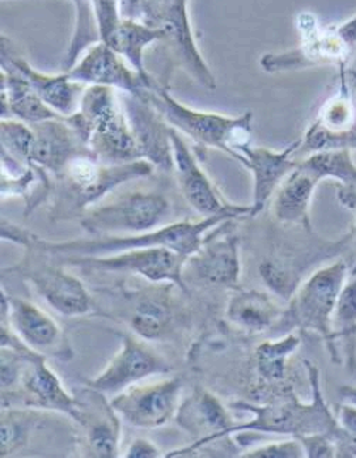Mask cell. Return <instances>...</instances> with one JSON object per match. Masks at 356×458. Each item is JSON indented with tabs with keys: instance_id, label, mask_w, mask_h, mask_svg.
I'll use <instances>...</instances> for the list:
<instances>
[{
	"instance_id": "d6986e66",
	"label": "cell",
	"mask_w": 356,
	"mask_h": 458,
	"mask_svg": "<svg viewBox=\"0 0 356 458\" xmlns=\"http://www.w3.org/2000/svg\"><path fill=\"white\" fill-rule=\"evenodd\" d=\"M176 423L195 440L186 447L166 453L164 457L176 458L192 455L223 438H229L233 419L226 407L209 390L196 389L188 399L179 404Z\"/></svg>"
},
{
	"instance_id": "ac0fdd59",
	"label": "cell",
	"mask_w": 356,
	"mask_h": 458,
	"mask_svg": "<svg viewBox=\"0 0 356 458\" xmlns=\"http://www.w3.org/2000/svg\"><path fill=\"white\" fill-rule=\"evenodd\" d=\"M65 72L72 81L81 82L84 86L110 87L123 94L142 98L148 89L158 82L154 76H140L123 55L103 40L87 48L76 64Z\"/></svg>"
},
{
	"instance_id": "bcb514c9",
	"label": "cell",
	"mask_w": 356,
	"mask_h": 458,
	"mask_svg": "<svg viewBox=\"0 0 356 458\" xmlns=\"http://www.w3.org/2000/svg\"><path fill=\"white\" fill-rule=\"evenodd\" d=\"M352 234H353V237H355V239H356V223H355V226H353ZM355 263H356V261H355Z\"/></svg>"
},
{
	"instance_id": "d6a6232c",
	"label": "cell",
	"mask_w": 356,
	"mask_h": 458,
	"mask_svg": "<svg viewBox=\"0 0 356 458\" xmlns=\"http://www.w3.org/2000/svg\"><path fill=\"white\" fill-rule=\"evenodd\" d=\"M38 424L40 418L31 407H2L0 457H9L28 445L31 433L38 428Z\"/></svg>"
},
{
	"instance_id": "4316f807",
	"label": "cell",
	"mask_w": 356,
	"mask_h": 458,
	"mask_svg": "<svg viewBox=\"0 0 356 458\" xmlns=\"http://www.w3.org/2000/svg\"><path fill=\"white\" fill-rule=\"evenodd\" d=\"M319 183L321 179L304 162H298L297 168L283 181L271 199V210L275 220L311 232L309 209Z\"/></svg>"
},
{
	"instance_id": "4dcf8cb0",
	"label": "cell",
	"mask_w": 356,
	"mask_h": 458,
	"mask_svg": "<svg viewBox=\"0 0 356 458\" xmlns=\"http://www.w3.org/2000/svg\"><path fill=\"white\" fill-rule=\"evenodd\" d=\"M333 339L336 346L341 344L343 365L356 382V263L351 268L336 302Z\"/></svg>"
},
{
	"instance_id": "74e56055",
	"label": "cell",
	"mask_w": 356,
	"mask_h": 458,
	"mask_svg": "<svg viewBox=\"0 0 356 458\" xmlns=\"http://www.w3.org/2000/svg\"><path fill=\"white\" fill-rule=\"evenodd\" d=\"M239 457L243 458H304L305 452L301 441L297 437L288 438L284 441H275L268 445H258V447L247 450Z\"/></svg>"
},
{
	"instance_id": "7a4b0ae2",
	"label": "cell",
	"mask_w": 356,
	"mask_h": 458,
	"mask_svg": "<svg viewBox=\"0 0 356 458\" xmlns=\"http://www.w3.org/2000/svg\"><path fill=\"white\" fill-rule=\"evenodd\" d=\"M304 365L311 387V401L309 403H302L292 387L268 403L234 402L230 407L249 411L253 414V420L234 424L229 430V436L236 433H268L290 437L328 435L334 438L338 430V420L322 394L319 369L311 360H304Z\"/></svg>"
},
{
	"instance_id": "83f0119b",
	"label": "cell",
	"mask_w": 356,
	"mask_h": 458,
	"mask_svg": "<svg viewBox=\"0 0 356 458\" xmlns=\"http://www.w3.org/2000/svg\"><path fill=\"white\" fill-rule=\"evenodd\" d=\"M0 98L2 118H14L29 125H35L60 116L36 94L23 77L12 70L2 69Z\"/></svg>"
},
{
	"instance_id": "b9f144b4",
	"label": "cell",
	"mask_w": 356,
	"mask_h": 458,
	"mask_svg": "<svg viewBox=\"0 0 356 458\" xmlns=\"http://www.w3.org/2000/svg\"><path fill=\"white\" fill-rule=\"evenodd\" d=\"M123 457L127 458H158L164 457L161 450L148 438L138 437L131 441L127 450L123 452Z\"/></svg>"
},
{
	"instance_id": "f546056e",
	"label": "cell",
	"mask_w": 356,
	"mask_h": 458,
	"mask_svg": "<svg viewBox=\"0 0 356 458\" xmlns=\"http://www.w3.org/2000/svg\"><path fill=\"white\" fill-rule=\"evenodd\" d=\"M162 38L164 33L161 29L140 21L121 19L120 24L104 43L123 55L140 76L149 77L152 74H149L145 65V52L154 43H161Z\"/></svg>"
},
{
	"instance_id": "1f68e13d",
	"label": "cell",
	"mask_w": 356,
	"mask_h": 458,
	"mask_svg": "<svg viewBox=\"0 0 356 458\" xmlns=\"http://www.w3.org/2000/svg\"><path fill=\"white\" fill-rule=\"evenodd\" d=\"M300 345L301 339L295 334L261 343L254 352L259 377L267 383L283 382L287 377L288 360L297 352Z\"/></svg>"
},
{
	"instance_id": "f1b7e54d",
	"label": "cell",
	"mask_w": 356,
	"mask_h": 458,
	"mask_svg": "<svg viewBox=\"0 0 356 458\" xmlns=\"http://www.w3.org/2000/svg\"><path fill=\"white\" fill-rule=\"evenodd\" d=\"M284 312L264 291L239 290L227 302L226 318L239 329L259 334L273 328L284 318Z\"/></svg>"
},
{
	"instance_id": "f6af8a7d",
	"label": "cell",
	"mask_w": 356,
	"mask_h": 458,
	"mask_svg": "<svg viewBox=\"0 0 356 458\" xmlns=\"http://www.w3.org/2000/svg\"><path fill=\"white\" fill-rule=\"evenodd\" d=\"M350 149L351 151H356V128L353 130L352 134H351Z\"/></svg>"
},
{
	"instance_id": "9a60e30c",
	"label": "cell",
	"mask_w": 356,
	"mask_h": 458,
	"mask_svg": "<svg viewBox=\"0 0 356 458\" xmlns=\"http://www.w3.org/2000/svg\"><path fill=\"white\" fill-rule=\"evenodd\" d=\"M236 220H227L210 230L198 251L186 259L185 274L199 284L237 288L242 274L240 239L233 230Z\"/></svg>"
},
{
	"instance_id": "44dd1931",
	"label": "cell",
	"mask_w": 356,
	"mask_h": 458,
	"mask_svg": "<svg viewBox=\"0 0 356 458\" xmlns=\"http://www.w3.org/2000/svg\"><path fill=\"white\" fill-rule=\"evenodd\" d=\"M121 103L142 159L151 162L161 171H174L171 125L142 97L123 94Z\"/></svg>"
},
{
	"instance_id": "9c48e42d",
	"label": "cell",
	"mask_w": 356,
	"mask_h": 458,
	"mask_svg": "<svg viewBox=\"0 0 356 458\" xmlns=\"http://www.w3.org/2000/svg\"><path fill=\"white\" fill-rule=\"evenodd\" d=\"M50 257L62 266L113 273H132L151 281L152 284L171 283L182 291H188L183 276L188 257L182 256L166 247L128 250L106 256Z\"/></svg>"
},
{
	"instance_id": "3957f363",
	"label": "cell",
	"mask_w": 356,
	"mask_h": 458,
	"mask_svg": "<svg viewBox=\"0 0 356 458\" xmlns=\"http://www.w3.org/2000/svg\"><path fill=\"white\" fill-rule=\"evenodd\" d=\"M227 220H236L229 216L203 217L198 222L171 223L151 232L125 234V236H101L93 239L69 240V242H47L26 232L21 246L36 247L50 256H106L128 250L166 247L182 256L189 257L202 246L206 234Z\"/></svg>"
},
{
	"instance_id": "ab89813d",
	"label": "cell",
	"mask_w": 356,
	"mask_h": 458,
	"mask_svg": "<svg viewBox=\"0 0 356 458\" xmlns=\"http://www.w3.org/2000/svg\"><path fill=\"white\" fill-rule=\"evenodd\" d=\"M304 447L305 457L333 458L336 457L335 441L328 435H309L297 437Z\"/></svg>"
},
{
	"instance_id": "30bf717a",
	"label": "cell",
	"mask_w": 356,
	"mask_h": 458,
	"mask_svg": "<svg viewBox=\"0 0 356 458\" xmlns=\"http://www.w3.org/2000/svg\"><path fill=\"white\" fill-rule=\"evenodd\" d=\"M355 128L356 72L348 67L339 70L338 86L305 131L298 154L350 149L351 134Z\"/></svg>"
},
{
	"instance_id": "d4e9b609",
	"label": "cell",
	"mask_w": 356,
	"mask_h": 458,
	"mask_svg": "<svg viewBox=\"0 0 356 458\" xmlns=\"http://www.w3.org/2000/svg\"><path fill=\"white\" fill-rule=\"evenodd\" d=\"M171 283H158L154 287L123 294L128 325L138 338L159 341L168 335L175 321L172 305Z\"/></svg>"
},
{
	"instance_id": "60d3db41",
	"label": "cell",
	"mask_w": 356,
	"mask_h": 458,
	"mask_svg": "<svg viewBox=\"0 0 356 458\" xmlns=\"http://www.w3.org/2000/svg\"><path fill=\"white\" fill-rule=\"evenodd\" d=\"M149 7V0H120L121 19L147 23Z\"/></svg>"
},
{
	"instance_id": "ee69618b",
	"label": "cell",
	"mask_w": 356,
	"mask_h": 458,
	"mask_svg": "<svg viewBox=\"0 0 356 458\" xmlns=\"http://www.w3.org/2000/svg\"><path fill=\"white\" fill-rule=\"evenodd\" d=\"M338 396L339 402H343V403H350L356 406V386L343 385V387H339Z\"/></svg>"
},
{
	"instance_id": "cb8c5ba5",
	"label": "cell",
	"mask_w": 356,
	"mask_h": 458,
	"mask_svg": "<svg viewBox=\"0 0 356 458\" xmlns=\"http://www.w3.org/2000/svg\"><path fill=\"white\" fill-rule=\"evenodd\" d=\"M19 386L21 390L9 394V397L21 396L26 407L57 411L74 421L79 420L77 396L67 392L60 377L53 372L52 368H48L45 355L35 353L31 356L26 363Z\"/></svg>"
},
{
	"instance_id": "7c38bea8",
	"label": "cell",
	"mask_w": 356,
	"mask_h": 458,
	"mask_svg": "<svg viewBox=\"0 0 356 458\" xmlns=\"http://www.w3.org/2000/svg\"><path fill=\"white\" fill-rule=\"evenodd\" d=\"M0 324H7L26 345L36 352L67 360L72 358L69 338L53 317L23 298L12 297L2 287Z\"/></svg>"
},
{
	"instance_id": "ba28073f",
	"label": "cell",
	"mask_w": 356,
	"mask_h": 458,
	"mask_svg": "<svg viewBox=\"0 0 356 458\" xmlns=\"http://www.w3.org/2000/svg\"><path fill=\"white\" fill-rule=\"evenodd\" d=\"M171 203L157 191H132L106 205L93 206L80 217L82 230L93 237L125 236L164 226Z\"/></svg>"
},
{
	"instance_id": "484cf974",
	"label": "cell",
	"mask_w": 356,
	"mask_h": 458,
	"mask_svg": "<svg viewBox=\"0 0 356 458\" xmlns=\"http://www.w3.org/2000/svg\"><path fill=\"white\" fill-rule=\"evenodd\" d=\"M35 144L31 151V165L45 169L48 174H62L72 157L89 152L65 116L31 125Z\"/></svg>"
},
{
	"instance_id": "e575fe53",
	"label": "cell",
	"mask_w": 356,
	"mask_h": 458,
	"mask_svg": "<svg viewBox=\"0 0 356 458\" xmlns=\"http://www.w3.org/2000/svg\"><path fill=\"white\" fill-rule=\"evenodd\" d=\"M33 144H35V132L31 125L14 118H2L0 152L14 157L16 161L31 165Z\"/></svg>"
},
{
	"instance_id": "5bb4252c",
	"label": "cell",
	"mask_w": 356,
	"mask_h": 458,
	"mask_svg": "<svg viewBox=\"0 0 356 458\" xmlns=\"http://www.w3.org/2000/svg\"><path fill=\"white\" fill-rule=\"evenodd\" d=\"M171 138L174 147V171L182 195L189 206L203 217L229 216L236 220L250 217L251 206L232 205L223 199L209 176L200 168L198 159L182 138L181 132L172 128Z\"/></svg>"
},
{
	"instance_id": "f35d334b",
	"label": "cell",
	"mask_w": 356,
	"mask_h": 458,
	"mask_svg": "<svg viewBox=\"0 0 356 458\" xmlns=\"http://www.w3.org/2000/svg\"><path fill=\"white\" fill-rule=\"evenodd\" d=\"M98 23L101 40L106 41L121 21L120 0H89Z\"/></svg>"
},
{
	"instance_id": "d590c367",
	"label": "cell",
	"mask_w": 356,
	"mask_h": 458,
	"mask_svg": "<svg viewBox=\"0 0 356 458\" xmlns=\"http://www.w3.org/2000/svg\"><path fill=\"white\" fill-rule=\"evenodd\" d=\"M335 416L338 420V430L334 435L336 457L356 458V406L341 402Z\"/></svg>"
},
{
	"instance_id": "8fae6325",
	"label": "cell",
	"mask_w": 356,
	"mask_h": 458,
	"mask_svg": "<svg viewBox=\"0 0 356 458\" xmlns=\"http://www.w3.org/2000/svg\"><path fill=\"white\" fill-rule=\"evenodd\" d=\"M147 24L161 29L162 45L169 62L206 89H216V79L199 50L189 18L188 0H174L162 7H151Z\"/></svg>"
},
{
	"instance_id": "7402d4cb",
	"label": "cell",
	"mask_w": 356,
	"mask_h": 458,
	"mask_svg": "<svg viewBox=\"0 0 356 458\" xmlns=\"http://www.w3.org/2000/svg\"><path fill=\"white\" fill-rule=\"evenodd\" d=\"M301 147V140H295L283 151H273L268 148L250 145L240 148V164L253 174V203L250 217L260 215L270 199L275 195L281 183L297 168L295 155Z\"/></svg>"
},
{
	"instance_id": "8992f818",
	"label": "cell",
	"mask_w": 356,
	"mask_h": 458,
	"mask_svg": "<svg viewBox=\"0 0 356 458\" xmlns=\"http://www.w3.org/2000/svg\"><path fill=\"white\" fill-rule=\"evenodd\" d=\"M348 276L350 267L343 260L318 268L300 284L284 312V318L295 328L318 334L335 365L343 360L333 339V315Z\"/></svg>"
},
{
	"instance_id": "8d00e7d4",
	"label": "cell",
	"mask_w": 356,
	"mask_h": 458,
	"mask_svg": "<svg viewBox=\"0 0 356 458\" xmlns=\"http://www.w3.org/2000/svg\"><path fill=\"white\" fill-rule=\"evenodd\" d=\"M259 271L266 285L278 297L284 298L287 301L292 300L295 291L300 287L294 270L285 264L275 260H264Z\"/></svg>"
},
{
	"instance_id": "7bdbcfd3",
	"label": "cell",
	"mask_w": 356,
	"mask_h": 458,
	"mask_svg": "<svg viewBox=\"0 0 356 458\" xmlns=\"http://www.w3.org/2000/svg\"><path fill=\"white\" fill-rule=\"evenodd\" d=\"M336 199H338L339 205L345 208L346 210L356 212V168L343 183H338Z\"/></svg>"
},
{
	"instance_id": "ffe728a7",
	"label": "cell",
	"mask_w": 356,
	"mask_h": 458,
	"mask_svg": "<svg viewBox=\"0 0 356 458\" xmlns=\"http://www.w3.org/2000/svg\"><path fill=\"white\" fill-rule=\"evenodd\" d=\"M2 69L18 72L35 89L36 94L60 116H72L79 110L80 101L87 86L72 81L67 72L46 74L31 67L30 63L14 47L13 41L2 36L0 48Z\"/></svg>"
},
{
	"instance_id": "277c9868",
	"label": "cell",
	"mask_w": 356,
	"mask_h": 458,
	"mask_svg": "<svg viewBox=\"0 0 356 458\" xmlns=\"http://www.w3.org/2000/svg\"><path fill=\"white\" fill-rule=\"evenodd\" d=\"M89 152L106 165L140 161V149L121 97L110 87L89 86L79 110L65 116Z\"/></svg>"
},
{
	"instance_id": "e0dca14e",
	"label": "cell",
	"mask_w": 356,
	"mask_h": 458,
	"mask_svg": "<svg viewBox=\"0 0 356 458\" xmlns=\"http://www.w3.org/2000/svg\"><path fill=\"white\" fill-rule=\"evenodd\" d=\"M182 380L162 379L134 385L111 399V406L125 423L138 428H157L175 418L181 404Z\"/></svg>"
},
{
	"instance_id": "836d02e7",
	"label": "cell",
	"mask_w": 356,
	"mask_h": 458,
	"mask_svg": "<svg viewBox=\"0 0 356 458\" xmlns=\"http://www.w3.org/2000/svg\"><path fill=\"white\" fill-rule=\"evenodd\" d=\"M70 2L76 11V24H74L72 40L63 62L64 72L76 64L77 60L84 55L87 48L101 41L98 23H97L91 2L89 0H70Z\"/></svg>"
},
{
	"instance_id": "52a82bcc",
	"label": "cell",
	"mask_w": 356,
	"mask_h": 458,
	"mask_svg": "<svg viewBox=\"0 0 356 458\" xmlns=\"http://www.w3.org/2000/svg\"><path fill=\"white\" fill-rule=\"evenodd\" d=\"M304 19L301 46L278 55H263L260 64L264 72H292L318 65H334L338 72L348 69L356 55V14L326 28H319L309 14Z\"/></svg>"
},
{
	"instance_id": "2e32d148",
	"label": "cell",
	"mask_w": 356,
	"mask_h": 458,
	"mask_svg": "<svg viewBox=\"0 0 356 458\" xmlns=\"http://www.w3.org/2000/svg\"><path fill=\"white\" fill-rule=\"evenodd\" d=\"M118 336L121 339L120 351L103 372L93 379L86 380V387L114 397L148 377L171 372L169 363L149 348L144 339L128 334H118Z\"/></svg>"
},
{
	"instance_id": "6da1fadb",
	"label": "cell",
	"mask_w": 356,
	"mask_h": 458,
	"mask_svg": "<svg viewBox=\"0 0 356 458\" xmlns=\"http://www.w3.org/2000/svg\"><path fill=\"white\" fill-rule=\"evenodd\" d=\"M155 166L147 159L106 165L91 152L72 157L62 174L53 176L50 215L55 222L81 217L110 191L127 182L149 178Z\"/></svg>"
},
{
	"instance_id": "4fadbf2b",
	"label": "cell",
	"mask_w": 356,
	"mask_h": 458,
	"mask_svg": "<svg viewBox=\"0 0 356 458\" xmlns=\"http://www.w3.org/2000/svg\"><path fill=\"white\" fill-rule=\"evenodd\" d=\"M63 267L64 266L57 261L55 264L38 261L28 251V256L21 264L7 271L19 274L30 283L48 307L60 315L74 318L89 314L93 308L91 295L79 278L63 270Z\"/></svg>"
},
{
	"instance_id": "5b68a950",
	"label": "cell",
	"mask_w": 356,
	"mask_h": 458,
	"mask_svg": "<svg viewBox=\"0 0 356 458\" xmlns=\"http://www.w3.org/2000/svg\"><path fill=\"white\" fill-rule=\"evenodd\" d=\"M144 98L154 106L174 130L191 138L200 147L225 152L239 164L240 148L250 145L251 113L230 116L195 110L174 98L168 86L161 81L148 89Z\"/></svg>"
},
{
	"instance_id": "603a6c76",
	"label": "cell",
	"mask_w": 356,
	"mask_h": 458,
	"mask_svg": "<svg viewBox=\"0 0 356 458\" xmlns=\"http://www.w3.org/2000/svg\"><path fill=\"white\" fill-rule=\"evenodd\" d=\"M80 404L79 426L84 430V454L87 457H120V416L114 411L106 394L86 387Z\"/></svg>"
}]
</instances>
